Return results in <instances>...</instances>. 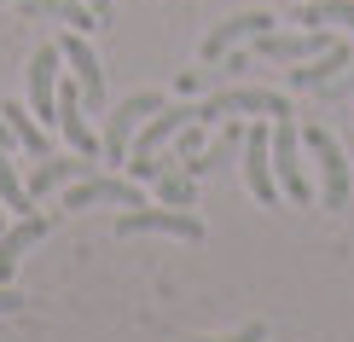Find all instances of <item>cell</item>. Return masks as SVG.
Segmentation results:
<instances>
[{
    "mask_svg": "<svg viewBox=\"0 0 354 342\" xmlns=\"http://www.w3.org/2000/svg\"><path fill=\"white\" fill-rule=\"evenodd\" d=\"M163 105H169V99L157 93V87H140V93H128L122 105H111V116H105V140H99V157H105V162H128L134 133L151 122Z\"/></svg>",
    "mask_w": 354,
    "mask_h": 342,
    "instance_id": "1",
    "label": "cell"
},
{
    "mask_svg": "<svg viewBox=\"0 0 354 342\" xmlns=\"http://www.w3.org/2000/svg\"><path fill=\"white\" fill-rule=\"evenodd\" d=\"M273 180L290 203H314V180L302 169V128L290 116H273Z\"/></svg>",
    "mask_w": 354,
    "mask_h": 342,
    "instance_id": "2",
    "label": "cell"
},
{
    "mask_svg": "<svg viewBox=\"0 0 354 342\" xmlns=\"http://www.w3.org/2000/svg\"><path fill=\"white\" fill-rule=\"evenodd\" d=\"M302 145L319 162V203H326V209H343L348 191H354V174H348V157H343V145H337V133L331 128H302Z\"/></svg>",
    "mask_w": 354,
    "mask_h": 342,
    "instance_id": "3",
    "label": "cell"
},
{
    "mask_svg": "<svg viewBox=\"0 0 354 342\" xmlns=\"http://www.w3.org/2000/svg\"><path fill=\"white\" fill-rule=\"evenodd\" d=\"M145 232H163V238H186V244H198L203 238V220L192 209H174V203H163V209H128L122 220H116V238H145Z\"/></svg>",
    "mask_w": 354,
    "mask_h": 342,
    "instance_id": "4",
    "label": "cell"
},
{
    "mask_svg": "<svg viewBox=\"0 0 354 342\" xmlns=\"http://www.w3.org/2000/svg\"><path fill=\"white\" fill-rule=\"evenodd\" d=\"M244 186L261 209H279V180H273V128H244Z\"/></svg>",
    "mask_w": 354,
    "mask_h": 342,
    "instance_id": "5",
    "label": "cell"
},
{
    "mask_svg": "<svg viewBox=\"0 0 354 342\" xmlns=\"http://www.w3.org/2000/svg\"><path fill=\"white\" fill-rule=\"evenodd\" d=\"M203 122H221V116H244V111H256V116H297L290 111V99L285 93H273V87H227V93H215V99H203Z\"/></svg>",
    "mask_w": 354,
    "mask_h": 342,
    "instance_id": "6",
    "label": "cell"
},
{
    "mask_svg": "<svg viewBox=\"0 0 354 342\" xmlns=\"http://www.w3.org/2000/svg\"><path fill=\"white\" fill-rule=\"evenodd\" d=\"M273 23H279L273 12H239V18H227L221 29H209V35H203V64H221L232 47H250V41L268 35Z\"/></svg>",
    "mask_w": 354,
    "mask_h": 342,
    "instance_id": "7",
    "label": "cell"
},
{
    "mask_svg": "<svg viewBox=\"0 0 354 342\" xmlns=\"http://www.w3.org/2000/svg\"><path fill=\"white\" fill-rule=\"evenodd\" d=\"M93 169H99V157H82V151H70V157H41L35 169L24 174V186H29V198H47V191L70 186V180H87Z\"/></svg>",
    "mask_w": 354,
    "mask_h": 342,
    "instance_id": "8",
    "label": "cell"
},
{
    "mask_svg": "<svg viewBox=\"0 0 354 342\" xmlns=\"http://www.w3.org/2000/svg\"><path fill=\"white\" fill-rule=\"evenodd\" d=\"M58 53H64L70 76L82 82V105H87V111H99V105H105V70H99L93 47H87L82 35H58Z\"/></svg>",
    "mask_w": 354,
    "mask_h": 342,
    "instance_id": "9",
    "label": "cell"
},
{
    "mask_svg": "<svg viewBox=\"0 0 354 342\" xmlns=\"http://www.w3.org/2000/svg\"><path fill=\"white\" fill-rule=\"evenodd\" d=\"M93 203H128V209H140V186H134V180H111V174H87V180H70L64 209H93Z\"/></svg>",
    "mask_w": 354,
    "mask_h": 342,
    "instance_id": "10",
    "label": "cell"
},
{
    "mask_svg": "<svg viewBox=\"0 0 354 342\" xmlns=\"http://www.w3.org/2000/svg\"><path fill=\"white\" fill-rule=\"evenodd\" d=\"M58 64H64L58 41L35 47V58H29V105H35V116H58Z\"/></svg>",
    "mask_w": 354,
    "mask_h": 342,
    "instance_id": "11",
    "label": "cell"
},
{
    "mask_svg": "<svg viewBox=\"0 0 354 342\" xmlns=\"http://www.w3.org/2000/svg\"><path fill=\"white\" fill-rule=\"evenodd\" d=\"M47 232H53V215H24L18 227H6V232H0V285H6V278L18 273V261H24V256H29V249H35Z\"/></svg>",
    "mask_w": 354,
    "mask_h": 342,
    "instance_id": "12",
    "label": "cell"
},
{
    "mask_svg": "<svg viewBox=\"0 0 354 342\" xmlns=\"http://www.w3.org/2000/svg\"><path fill=\"white\" fill-rule=\"evenodd\" d=\"M58 128H64L70 151H82V157H99V140H93V128H87V116H82V82L58 87ZM99 162H105V157H99Z\"/></svg>",
    "mask_w": 354,
    "mask_h": 342,
    "instance_id": "13",
    "label": "cell"
},
{
    "mask_svg": "<svg viewBox=\"0 0 354 342\" xmlns=\"http://www.w3.org/2000/svg\"><path fill=\"white\" fill-rule=\"evenodd\" d=\"M337 70H348V47H343V41H331V47L319 53V64H314V58H302L285 82H290V87H308V93H319L326 82H337Z\"/></svg>",
    "mask_w": 354,
    "mask_h": 342,
    "instance_id": "14",
    "label": "cell"
},
{
    "mask_svg": "<svg viewBox=\"0 0 354 342\" xmlns=\"http://www.w3.org/2000/svg\"><path fill=\"white\" fill-rule=\"evenodd\" d=\"M24 12L29 18H47V23H70V29H99L93 18V6H82V0H24Z\"/></svg>",
    "mask_w": 354,
    "mask_h": 342,
    "instance_id": "15",
    "label": "cell"
},
{
    "mask_svg": "<svg viewBox=\"0 0 354 342\" xmlns=\"http://www.w3.org/2000/svg\"><path fill=\"white\" fill-rule=\"evenodd\" d=\"M0 116H6V128L18 133V145H24V151H35V157H53V145H47V128H41V116L29 111V105H0Z\"/></svg>",
    "mask_w": 354,
    "mask_h": 342,
    "instance_id": "16",
    "label": "cell"
},
{
    "mask_svg": "<svg viewBox=\"0 0 354 342\" xmlns=\"http://www.w3.org/2000/svg\"><path fill=\"white\" fill-rule=\"evenodd\" d=\"M297 23H308V29H337V23H348V29H354V0H302Z\"/></svg>",
    "mask_w": 354,
    "mask_h": 342,
    "instance_id": "17",
    "label": "cell"
},
{
    "mask_svg": "<svg viewBox=\"0 0 354 342\" xmlns=\"http://www.w3.org/2000/svg\"><path fill=\"white\" fill-rule=\"evenodd\" d=\"M0 203H6L12 215H35L29 209V186H24V174H18V162H12V151H0Z\"/></svg>",
    "mask_w": 354,
    "mask_h": 342,
    "instance_id": "18",
    "label": "cell"
},
{
    "mask_svg": "<svg viewBox=\"0 0 354 342\" xmlns=\"http://www.w3.org/2000/svg\"><path fill=\"white\" fill-rule=\"evenodd\" d=\"M157 191H163V203H174V209H198V186H192V174H180V169L157 174Z\"/></svg>",
    "mask_w": 354,
    "mask_h": 342,
    "instance_id": "19",
    "label": "cell"
},
{
    "mask_svg": "<svg viewBox=\"0 0 354 342\" xmlns=\"http://www.w3.org/2000/svg\"><path fill=\"white\" fill-rule=\"evenodd\" d=\"M198 342H268V325H244L232 336H198Z\"/></svg>",
    "mask_w": 354,
    "mask_h": 342,
    "instance_id": "20",
    "label": "cell"
},
{
    "mask_svg": "<svg viewBox=\"0 0 354 342\" xmlns=\"http://www.w3.org/2000/svg\"><path fill=\"white\" fill-rule=\"evenodd\" d=\"M18 307H24V296H18V290H6V285H0V314H18Z\"/></svg>",
    "mask_w": 354,
    "mask_h": 342,
    "instance_id": "21",
    "label": "cell"
},
{
    "mask_svg": "<svg viewBox=\"0 0 354 342\" xmlns=\"http://www.w3.org/2000/svg\"><path fill=\"white\" fill-rule=\"evenodd\" d=\"M87 6H93V18H99V23L111 18V0H87Z\"/></svg>",
    "mask_w": 354,
    "mask_h": 342,
    "instance_id": "22",
    "label": "cell"
},
{
    "mask_svg": "<svg viewBox=\"0 0 354 342\" xmlns=\"http://www.w3.org/2000/svg\"><path fill=\"white\" fill-rule=\"evenodd\" d=\"M0 232H6V203H0Z\"/></svg>",
    "mask_w": 354,
    "mask_h": 342,
    "instance_id": "23",
    "label": "cell"
},
{
    "mask_svg": "<svg viewBox=\"0 0 354 342\" xmlns=\"http://www.w3.org/2000/svg\"><path fill=\"white\" fill-rule=\"evenodd\" d=\"M0 6H12V0H0Z\"/></svg>",
    "mask_w": 354,
    "mask_h": 342,
    "instance_id": "24",
    "label": "cell"
}]
</instances>
